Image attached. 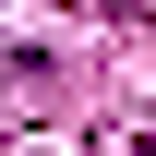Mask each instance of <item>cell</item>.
I'll return each mask as SVG.
<instances>
[{
	"label": "cell",
	"instance_id": "cell-1",
	"mask_svg": "<svg viewBox=\"0 0 156 156\" xmlns=\"http://www.w3.org/2000/svg\"><path fill=\"white\" fill-rule=\"evenodd\" d=\"M132 156H156V144H132Z\"/></svg>",
	"mask_w": 156,
	"mask_h": 156
}]
</instances>
